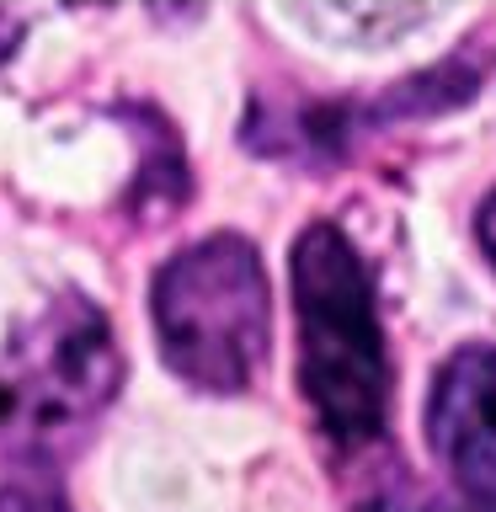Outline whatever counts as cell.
<instances>
[{"label": "cell", "mask_w": 496, "mask_h": 512, "mask_svg": "<svg viewBox=\"0 0 496 512\" xmlns=\"http://www.w3.org/2000/svg\"><path fill=\"white\" fill-rule=\"evenodd\" d=\"M294 315H299V390L320 432L358 454L390 422V347L379 299L358 246L342 224L315 219L294 240Z\"/></svg>", "instance_id": "cell-1"}, {"label": "cell", "mask_w": 496, "mask_h": 512, "mask_svg": "<svg viewBox=\"0 0 496 512\" xmlns=\"http://www.w3.org/2000/svg\"><path fill=\"white\" fill-rule=\"evenodd\" d=\"M160 358L208 395H240L262 374L272 342L267 267L246 235L224 230L176 251L150 283Z\"/></svg>", "instance_id": "cell-2"}, {"label": "cell", "mask_w": 496, "mask_h": 512, "mask_svg": "<svg viewBox=\"0 0 496 512\" xmlns=\"http://www.w3.org/2000/svg\"><path fill=\"white\" fill-rule=\"evenodd\" d=\"M123 358L107 315L80 294L54 299L0 352V448L11 464H54L118 395Z\"/></svg>", "instance_id": "cell-3"}, {"label": "cell", "mask_w": 496, "mask_h": 512, "mask_svg": "<svg viewBox=\"0 0 496 512\" xmlns=\"http://www.w3.org/2000/svg\"><path fill=\"white\" fill-rule=\"evenodd\" d=\"M427 438L464 502L496 512V347H464L438 368Z\"/></svg>", "instance_id": "cell-4"}, {"label": "cell", "mask_w": 496, "mask_h": 512, "mask_svg": "<svg viewBox=\"0 0 496 512\" xmlns=\"http://www.w3.org/2000/svg\"><path fill=\"white\" fill-rule=\"evenodd\" d=\"M0 512H64V486L54 464H11L0 486Z\"/></svg>", "instance_id": "cell-5"}, {"label": "cell", "mask_w": 496, "mask_h": 512, "mask_svg": "<svg viewBox=\"0 0 496 512\" xmlns=\"http://www.w3.org/2000/svg\"><path fill=\"white\" fill-rule=\"evenodd\" d=\"M363 512H459V507L443 502V496H432L427 486H416V480L395 475V480H384V486L368 496Z\"/></svg>", "instance_id": "cell-6"}, {"label": "cell", "mask_w": 496, "mask_h": 512, "mask_svg": "<svg viewBox=\"0 0 496 512\" xmlns=\"http://www.w3.org/2000/svg\"><path fill=\"white\" fill-rule=\"evenodd\" d=\"M480 246H486V256H491V267H496V192L486 198V208H480Z\"/></svg>", "instance_id": "cell-7"}]
</instances>
